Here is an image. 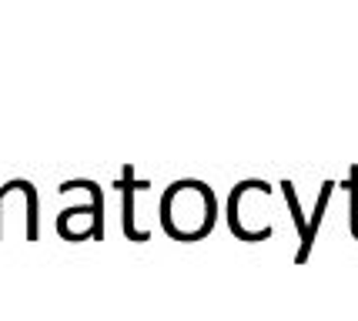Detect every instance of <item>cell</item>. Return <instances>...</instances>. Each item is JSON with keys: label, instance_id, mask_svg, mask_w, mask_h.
<instances>
[{"label": "cell", "instance_id": "obj_1", "mask_svg": "<svg viewBox=\"0 0 358 321\" xmlns=\"http://www.w3.org/2000/svg\"><path fill=\"white\" fill-rule=\"evenodd\" d=\"M157 217L174 241H201L218 224V194L201 178H178L164 187Z\"/></svg>", "mask_w": 358, "mask_h": 321}, {"label": "cell", "instance_id": "obj_2", "mask_svg": "<svg viewBox=\"0 0 358 321\" xmlns=\"http://www.w3.org/2000/svg\"><path fill=\"white\" fill-rule=\"evenodd\" d=\"M275 194V187L262 178H245L231 187V194L224 201V221L238 241H268L275 234V221L268 217V201Z\"/></svg>", "mask_w": 358, "mask_h": 321}, {"label": "cell", "instance_id": "obj_3", "mask_svg": "<svg viewBox=\"0 0 358 321\" xmlns=\"http://www.w3.org/2000/svg\"><path fill=\"white\" fill-rule=\"evenodd\" d=\"M67 184L80 187L87 201L84 204H67L57 211V234L64 241H87V238H104V187L91 178H71Z\"/></svg>", "mask_w": 358, "mask_h": 321}, {"label": "cell", "instance_id": "obj_4", "mask_svg": "<svg viewBox=\"0 0 358 321\" xmlns=\"http://www.w3.org/2000/svg\"><path fill=\"white\" fill-rule=\"evenodd\" d=\"M114 187L121 191V228H124V234L131 241H148L151 231L138 224V194L148 191L151 181H138V178H134V164H124V168H121V178L114 181Z\"/></svg>", "mask_w": 358, "mask_h": 321}, {"label": "cell", "instance_id": "obj_5", "mask_svg": "<svg viewBox=\"0 0 358 321\" xmlns=\"http://www.w3.org/2000/svg\"><path fill=\"white\" fill-rule=\"evenodd\" d=\"M331 191H335V181H322V187H318V198H315V208H312V214H308V224H305V234H301V245H298V251H295L298 264H305V261H308V255H312V245H315V238H318L322 221H325Z\"/></svg>", "mask_w": 358, "mask_h": 321}, {"label": "cell", "instance_id": "obj_6", "mask_svg": "<svg viewBox=\"0 0 358 321\" xmlns=\"http://www.w3.org/2000/svg\"><path fill=\"white\" fill-rule=\"evenodd\" d=\"M278 187H281V194H285V204H288V211H292V221H295V228H298V238H301V234H305V224H308V214L301 211V201H298L295 184L285 178Z\"/></svg>", "mask_w": 358, "mask_h": 321}, {"label": "cell", "instance_id": "obj_7", "mask_svg": "<svg viewBox=\"0 0 358 321\" xmlns=\"http://www.w3.org/2000/svg\"><path fill=\"white\" fill-rule=\"evenodd\" d=\"M345 187H348V194H352V214H348V224H352V234L358 238V164L348 171Z\"/></svg>", "mask_w": 358, "mask_h": 321}]
</instances>
